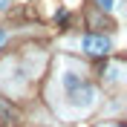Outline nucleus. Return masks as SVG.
Here are the masks:
<instances>
[{"label": "nucleus", "mask_w": 127, "mask_h": 127, "mask_svg": "<svg viewBox=\"0 0 127 127\" xmlns=\"http://www.w3.org/2000/svg\"><path fill=\"white\" fill-rule=\"evenodd\" d=\"M121 72H124L121 64H110V69H107V84H121Z\"/></svg>", "instance_id": "obj_4"}, {"label": "nucleus", "mask_w": 127, "mask_h": 127, "mask_svg": "<svg viewBox=\"0 0 127 127\" xmlns=\"http://www.w3.org/2000/svg\"><path fill=\"white\" fill-rule=\"evenodd\" d=\"M104 127H121V124H119V121H110V124H104Z\"/></svg>", "instance_id": "obj_8"}, {"label": "nucleus", "mask_w": 127, "mask_h": 127, "mask_svg": "<svg viewBox=\"0 0 127 127\" xmlns=\"http://www.w3.org/2000/svg\"><path fill=\"white\" fill-rule=\"evenodd\" d=\"M6 40H9V35H6V32H3V29H0V46H3Z\"/></svg>", "instance_id": "obj_6"}, {"label": "nucleus", "mask_w": 127, "mask_h": 127, "mask_svg": "<svg viewBox=\"0 0 127 127\" xmlns=\"http://www.w3.org/2000/svg\"><path fill=\"white\" fill-rule=\"evenodd\" d=\"M12 6V0H0V12H3V9H9Z\"/></svg>", "instance_id": "obj_7"}, {"label": "nucleus", "mask_w": 127, "mask_h": 127, "mask_svg": "<svg viewBox=\"0 0 127 127\" xmlns=\"http://www.w3.org/2000/svg\"><path fill=\"white\" fill-rule=\"evenodd\" d=\"M78 46L87 52V55H93V58H98V55H107L113 49V40L107 38V35H84V38L78 40Z\"/></svg>", "instance_id": "obj_2"}, {"label": "nucleus", "mask_w": 127, "mask_h": 127, "mask_svg": "<svg viewBox=\"0 0 127 127\" xmlns=\"http://www.w3.org/2000/svg\"><path fill=\"white\" fill-rule=\"evenodd\" d=\"M95 3H98L104 12H116V9H119V0H95Z\"/></svg>", "instance_id": "obj_5"}, {"label": "nucleus", "mask_w": 127, "mask_h": 127, "mask_svg": "<svg viewBox=\"0 0 127 127\" xmlns=\"http://www.w3.org/2000/svg\"><path fill=\"white\" fill-rule=\"evenodd\" d=\"M58 81H61V90H64V95H66V93H72L75 87H81L87 78H84V69H78V66L66 64V69L61 72V78H58Z\"/></svg>", "instance_id": "obj_3"}, {"label": "nucleus", "mask_w": 127, "mask_h": 127, "mask_svg": "<svg viewBox=\"0 0 127 127\" xmlns=\"http://www.w3.org/2000/svg\"><path fill=\"white\" fill-rule=\"evenodd\" d=\"M66 104H69L72 116H84V113H90L95 104H98V90L84 81L81 87H75L72 93H66Z\"/></svg>", "instance_id": "obj_1"}]
</instances>
